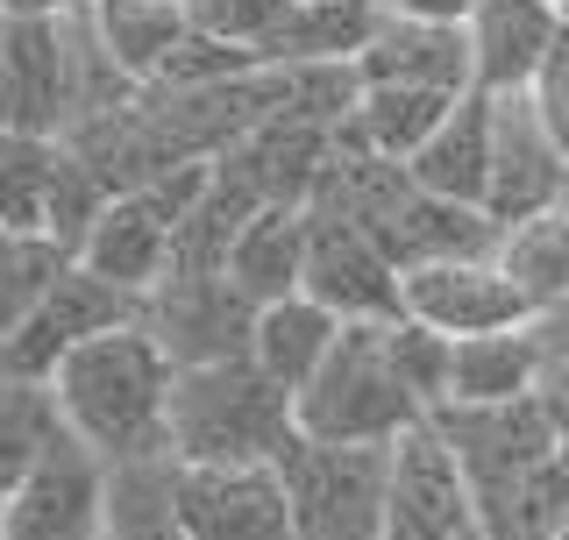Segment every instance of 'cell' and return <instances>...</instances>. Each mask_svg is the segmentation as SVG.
<instances>
[{
    "label": "cell",
    "mask_w": 569,
    "mask_h": 540,
    "mask_svg": "<svg viewBox=\"0 0 569 540\" xmlns=\"http://www.w3.org/2000/svg\"><path fill=\"white\" fill-rule=\"evenodd\" d=\"M64 406V427L79 441H93L107 462H150L171 456V391L178 363L150 328H114L86 349H71L58 377H50Z\"/></svg>",
    "instance_id": "cell-1"
},
{
    "label": "cell",
    "mask_w": 569,
    "mask_h": 540,
    "mask_svg": "<svg viewBox=\"0 0 569 540\" xmlns=\"http://www.w3.org/2000/svg\"><path fill=\"white\" fill-rule=\"evenodd\" d=\"M313 207L356 221L399 270L449 263V257H498V242H506V228L485 207L435 200L406 164H385L370 150H342V142H335V164L320 178Z\"/></svg>",
    "instance_id": "cell-2"
},
{
    "label": "cell",
    "mask_w": 569,
    "mask_h": 540,
    "mask_svg": "<svg viewBox=\"0 0 569 540\" xmlns=\"http://www.w3.org/2000/svg\"><path fill=\"white\" fill-rule=\"evenodd\" d=\"M299 441V399L257 356L178 370L171 391V456L186 470H257Z\"/></svg>",
    "instance_id": "cell-3"
},
{
    "label": "cell",
    "mask_w": 569,
    "mask_h": 540,
    "mask_svg": "<svg viewBox=\"0 0 569 540\" xmlns=\"http://www.w3.org/2000/svg\"><path fill=\"white\" fill-rule=\"evenodd\" d=\"M420 420L427 406L391 356V320H349L320 377L299 391V434L328 448H391Z\"/></svg>",
    "instance_id": "cell-4"
},
{
    "label": "cell",
    "mask_w": 569,
    "mask_h": 540,
    "mask_svg": "<svg viewBox=\"0 0 569 540\" xmlns=\"http://www.w3.org/2000/svg\"><path fill=\"white\" fill-rule=\"evenodd\" d=\"M299 540H385L391 512V448H328L299 434L278 456Z\"/></svg>",
    "instance_id": "cell-5"
},
{
    "label": "cell",
    "mask_w": 569,
    "mask_h": 540,
    "mask_svg": "<svg viewBox=\"0 0 569 540\" xmlns=\"http://www.w3.org/2000/svg\"><path fill=\"white\" fill-rule=\"evenodd\" d=\"M86 114V64L79 36L36 14H0V121L8 136H71Z\"/></svg>",
    "instance_id": "cell-6"
},
{
    "label": "cell",
    "mask_w": 569,
    "mask_h": 540,
    "mask_svg": "<svg viewBox=\"0 0 569 540\" xmlns=\"http://www.w3.org/2000/svg\"><path fill=\"white\" fill-rule=\"evenodd\" d=\"M0 540H107V456L64 427L43 462L8 491Z\"/></svg>",
    "instance_id": "cell-7"
},
{
    "label": "cell",
    "mask_w": 569,
    "mask_h": 540,
    "mask_svg": "<svg viewBox=\"0 0 569 540\" xmlns=\"http://www.w3.org/2000/svg\"><path fill=\"white\" fill-rule=\"evenodd\" d=\"M257 320H263V306L242 299L228 270H213V278H164L142 299V328L164 341V356L178 370L242 363L257 349Z\"/></svg>",
    "instance_id": "cell-8"
},
{
    "label": "cell",
    "mask_w": 569,
    "mask_h": 540,
    "mask_svg": "<svg viewBox=\"0 0 569 540\" xmlns=\"http://www.w3.org/2000/svg\"><path fill=\"white\" fill-rule=\"evenodd\" d=\"M136 320H142V299L136 292H121V284L93 278L86 263H71L58 292L36 306L22 328H8V341H0V370L50 384L71 349H86V341H100V334H114V328H136Z\"/></svg>",
    "instance_id": "cell-9"
},
{
    "label": "cell",
    "mask_w": 569,
    "mask_h": 540,
    "mask_svg": "<svg viewBox=\"0 0 569 540\" xmlns=\"http://www.w3.org/2000/svg\"><path fill=\"white\" fill-rule=\"evenodd\" d=\"M435 427H441V441L456 448L462 477H470V498L569 456L562 420L541 391H533V399H512V406H441Z\"/></svg>",
    "instance_id": "cell-10"
},
{
    "label": "cell",
    "mask_w": 569,
    "mask_h": 540,
    "mask_svg": "<svg viewBox=\"0 0 569 540\" xmlns=\"http://www.w3.org/2000/svg\"><path fill=\"white\" fill-rule=\"evenodd\" d=\"M406 320L449 334V341H477V334H512V328H541L533 299L506 278L498 257H449V263H420L406 270Z\"/></svg>",
    "instance_id": "cell-11"
},
{
    "label": "cell",
    "mask_w": 569,
    "mask_h": 540,
    "mask_svg": "<svg viewBox=\"0 0 569 540\" xmlns=\"http://www.w3.org/2000/svg\"><path fill=\"white\" fill-rule=\"evenodd\" d=\"M477 533V498L462 477L456 448L441 441L435 420L391 441V512L385 540H470Z\"/></svg>",
    "instance_id": "cell-12"
},
{
    "label": "cell",
    "mask_w": 569,
    "mask_h": 540,
    "mask_svg": "<svg viewBox=\"0 0 569 540\" xmlns=\"http://www.w3.org/2000/svg\"><path fill=\"white\" fill-rule=\"evenodd\" d=\"M406 270L385 257L342 213L313 207V236H307V292L313 306H328L335 320H406Z\"/></svg>",
    "instance_id": "cell-13"
},
{
    "label": "cell",
    "mask_w": 569,
    "mask_h": 540,
    "mask_svg": "<svg viewBox=\"0 0 569 540\" xmlns=\"http://www.w3.org/2000/svg\"><path fill=\"white\" fill-rule=\"evenodd\" d=\"M569 200V157L548 136L533 93H506L498 100V129H491V200L485 213L498 228H520L533 213Z\"/></svg>",
    "instance_id": "cell-14"
},
{
    "label": "cell",
    "mask_w": 569,
    "mask_h": 540,
    "mask_svg": "<svg viewBox=\"0 0 569 540\" xmlns=\"http://www.w3.org/2000/svg\"><path fill=\"white\" fill-rule=\"evenodd\" d=\"M178 519L192 540H299L278 462L257 470H178Z\"/></svg>",
    "instance_id": "cell-15"
},
{
    "label": "cell",
    "mask_w": 569,
    "mask_h": 540,
    "mask_svg": "<svg viewBox=\"0 0 569 540\" xmlns=\"http://www.w3.org/2000/svg\"><path fill=\"white\" fill-rule=\"evenodd\" d=\"M569 14L548 0H477L470 8V50H477V93L506 100V93H533L548 58L562 50Z\"/></svg>",
    "instance_id": "cell-16"
},
{
    "label": "cell",
    "mask_w": 569,
    "mask_h": 540,
    "mask_svg": "<svg viewBox=\"0 0 569 540\" xmlns=\"http://www.w3.org/2000/svg\"><path fill=\"white\" fill-rule=\"evenodd\" d=\"M363 86H427V93H477V50L470 22H399L385 14L378 36L363 43Z\"/></svg>",
    "instance_id": "cell-17"
},
{
    "label": "cell",
    "mask_w": 569,
    "mask_h": 540,
    "mask_svg": "<svg viewBox=\"0 0 569 540\" xmlns=\"http://www.w3.org/2000/svg\"><path fill=\"white\" fill-rule=\"evenodd\" d=\"M171 242H178V228L157 213L150 192H121V200H107V213L93 221V236H86L79 263L93 270V278L121 284V292L150 299L157 284L171 278Z\"/></svg>",
    "instance_id": "cell-18"
},
{
    "label": "cell",
    "mask_w": 569,
    "mask_h": 540,
    "mask_svg": "<svg viewBox=\"0 0 569 540\" xmlns=\"http://www.w3.org/2000/svg\"><path fill=\"white\" fill-rule=\"evenodd\" d=\"M462 100L427 93V86H363V107L335 129V142H342V150H370V157H385V164H413Z\"/></svg>",
    "instance_id": "cell-19"
},
{
    "label": "cell",
    "mask_w": 569,
    "mask_h": 540,
    "mask_svg": "<svg viewBox=\"0 0 569 540\" xmlns=\"http://www.w3.org/2000/svg\"><path fill=\"white\" fill-rule=\"evenodd\" d=\"M491 129H498V100L491 93H470L441 121V136L413 157V171L435 200H456V207H485L491 200Z\"/></svg>",
    "instance_id": "cell-20"
},
{
    "label": "cell",
    "mask_w": 569,
    "mask_h": 540,
    "mask_svg": "<svg viewBox=\"0 0 569 540\" xmlns=\"http://www.w3.org/2000/svg\"><path fill=\"white\" fill-rule=\"evenodd\" d=\"M307 236H313V207H263L236 236V249H228L236 292L257 306L299 299V284H307Z\"/></svg>",
    "instance_id": "cell-21"
},
{
    "label": "cell",
    "mask_w": 569,
    "mask_h": 540,
    "mask_svg": "<svg viewBox=\"0 0 569 540\" xmlns=\"http://www.w3.org/2000/svg\"><path fill=\"white\" fill-rule=\"evenodd\" d=\"M548 377V341L541 328H512V334H477L456 341V370H449V406H512L533 399Z\"/></svg>",
    "instance_id": "cell-22"
},
{
    "label": "cell",
    "mask_w": 569,
    "mask_h": 540,
    "mask_svg": "<svg viewBox=\"0 0 569 540\" xmlns=\"http://www.w3.org/2000/svg\"><path fill=\"white\" fill-rule=\"evenodd\" d=\"M342 328H349V320H335L328 306H313L307 292H299V299L263 306V320H257V349H249V356H257V363L271 370L278 384L292 391V399H299V391H307L313 377H320V363L335 356Z\"/></svg>",
    "instance_id": "cell-23"
},
{
    "label": "cell",
    "mask_w": 569,
    "mask_h": 540,
    "mask_svg": "<svg viewBox=\"0 0 569 540\" xmlns=\"http://www.w3.org/2000/svg\"><path fill=\"white\" fill-rule=\"evenodd\" d=\"M178 456L107 462V540H192L178 519Z\"/></svg>",
    "instance_id": "cell-24"
},
{
    "label": "cell",
    "mask_w": 569,
    "mask_h": 540,
    "mask_svg": "<svg viewBox=\"0 0 569 540\" xmlns=\"http://www.w3.org/2000/svg\"><path fill=\"white\" fill-rule=\"evenodd\" d=\"M93 29H100L107 58L129 71L136 86H157L164 58L192 36L186 0H93Z\"/></svg>",
    "instance_id": "cell-25"
},
{
    "label": "cell",
    "mask_w": 569,
    "mask_h": 540,
    "mask_svg": "<svg viewBox=\"0 0 569 540\" xmlns=\"http://www.w3.org/2000/svg\"><path fill=\"white\" fill-rule=\"evenodd\" d=\"M498 263H506V278L520 284L533 299V313H569V200L533 213V221L506 228V242H498Z\"/></svg>",
    "instance_id": "cell-26"
},
{
    "label": "cell",
    "mask_w": 569,
    "mask_h": 540,
    "mask_svg": "<svg viewBox=\"0 0 569 540\" xmlns=\"http://www.w3.org/2000/svg\"><path fill=\"white\" fill-rule=\"evenodd\" d=\"M0 178H8V221H0V236H50L64 142L58 136H0Z\"/></svg>",
    "instance_id": "cell-27"
},
{
    "label": "cell",
    "mask_w": 569,
    "mask_h": 540,
    "mask_svg": "<svg viewBox=\"0 0 569 540\" xmlns=\"http://www.w3.org/2000/svg\"><path fill=\"white\" fill-rule=\"evenodd\" d=\"M58 434H64L58 391L36 384V377H8V384H0V477H8V491L43 462V448Z\"/></svg>",
    "instance_id": "cell-28"
},
{
    "label": "cell",
    "mask_w": 569,
    "mask_h": 540,
    "mask_svg": "<svg viewBox=\"0 0 569 540\" xmlns=\"http://www.w3.org/2000/svg\"><path fill=\"white\" fill-rule=\"evenodd\" d=\"M79 263L58 236H8L0 242V320L22 328V320L64 284V270Z\"/></svg>",
    "instance_id": "cell-29"
},
{
    "label": "cell",
    "mask_w": 569,
    "mask_h": 540,
    "mask_svg": "<svg viewBox=\"0 0 569 540\" xmlns=\"http://www.w3.org/2000/svg\"><path fill=\"white\" fill-rule=\"evenodd\" d=\"M249 71H263L257 50L242 43H221V36H200L192 29L186 43L164 58V71H157V86H221V79H249Z\"/></svg>",
    "instance_id": "cell-30"
},
{
    "label": "cell",
    "mask_w": 569,
    "mask_h": 540,
    "mask_svg": "<svg viewBox=\"0 0 569 540\" xmlns=\"http://www.w3.org/2000/svg\"><path fill=\"white\" fill-rule=\"evenodd\" d=\"M284 14H292V0H186L192 29L221 36V43H242V50H263Z\"/></svg>",
    "instance_id": "cell-31"
},
{
    "label": "cell",
    "mask_w": 569,
    "mask_h": 540,
    "mask_svg": "<svg viewBox=\"0 0 569 540\" xmlns=\"http://www.w3.org/2000/svg\"><path fill=\"white\" fill-rule=\"evenodd\" d=\"M533 107H541L548 136H556V142H562V157H569V36H562V50H556V58H548L541 86H533Z\"/></svg>",
    "instance_id": "cell-32"
},
{
    "label": "cell",
    "mask_w": 569,
    "mask_h": 540,
    "mask_svg": "<svg viewBox=\"0 0 569 540\" xmlns=\"http://www.w3.org/2000/svg\"><path fill=\"white\" fill-rule=\"evenodd\" d=\"M385 14H399V22H470L477 0H378Z\"/></svg>",
    "instance_id": "cell-33"
},
{
    "label": "cell",
    "mask_w": 569,
    "mask_h": 540,
    "mask_svg": "<svg viewBox=\"0 0 569 540\" xmlns=\"http://www.w3.org/2000/svg\"><path fill=\"white\" fill-rule=\"evenodd\" d=\"M93 0H0V14H36V22H64V14H86Z\"/></svg>",
    "instance_id": "cell-34"
},
{
    "label": "cell",
    "mask_w": 569,
    "mask_h": 540,
    "mask_svg": "<svg viewBox=\"0 0 569 540\" xmlns=\"http://www.w3.org/2000/svg\"><path fill=\"white\" fill-rule=\"evenodd\" d=\"M292 8H335V0H292Z\"/></svg>",
    "instance_id": "cell-35"
},
{
    "label": "cell",
    "mask_w": 569,
    "mask_h": 540,
    "mask_svg": "<svg viewBox=\"0 0 569 540\" xmlns=\"http://www.w3.org/2000/svg\"><path fill=\"white\" fill-rule=\"evenodd\" d=\"M548 8H562V14H569V0H548Z\"/></svg>",
    "instance_id": "cell-36"
},
{
    "label": "cell",
    "mask_w": 569,
    "mask_h": 540,
    "mask_svg": "<svg viewBox=\"0 0 569 540\" xmlns=\"http://www.w3.org/2000/svg\"><path fill=\"white\" fill-rule=\"evenodd\" d=\"M470 540H485V533H470Z\"/></svg>",
    "instance_id": "cell-37"
},
{
    "label": "cell",
    "mask_w": 569,
    "mask_h": 540,
    "mask_svg": "<svg viewBox=\"0 0 569 540\" xmlns=\"http://www.w3.org/2000/svg\"><path fill=\"white\" fill-rule=\"evenodd\" d=\"M562 540H569V533H562Z\"/></svg>",
    "instance_id": "cell-38"
}]
</instances>
